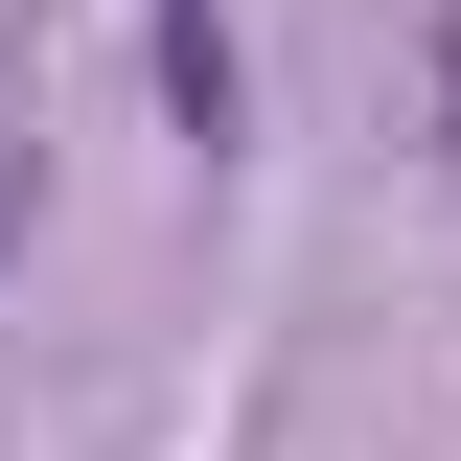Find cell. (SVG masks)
Instances as JSON below:
<instances>
[{
    "label": "cell",
    "mask_w": 461,
    "mask_h": 461,
    "mask_svg": "<svg viewBox=\"0 0 461 461\" xmlns=\"http://www.w3.org/2000/svg\"><path fill=\"white\" fill-rule=\"evenodd\" d=\"M415 115H438V162H461V0H415Z\"/></svg>",
    "instance_id": "cell-1"
}]
</instances>
